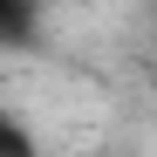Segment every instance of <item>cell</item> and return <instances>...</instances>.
Returning a JSON list of instances; mask_svg holds the SVG:
<instances>
[{"mask_svg": "<svg viewBox=\"0 0 157 157\" xmlns=\"http://www.w3.org/2000/svg\"><path fill=\"white\" fill-rule=\"evenodd\" d=\"M0 157H41V144H34V130L21 123L14 109H0Z\"/></svg>", "mask_w": 157, "mask_h": 157, "instance_id": "2", "label": "cell"}, {"mask_svg": "<svg viewBox=\"0 0 157 157\" xmlns=\"http://www.w3.org/2000/svg\"><path fill=\"white\" fill-rule=\"evenodd\" d=\"M34 34V0H0V48Z\"/></svg>", "mask_w": 157, "mask_h": 157, "instance_id": "1", "label": "cell"}]
</instances>
